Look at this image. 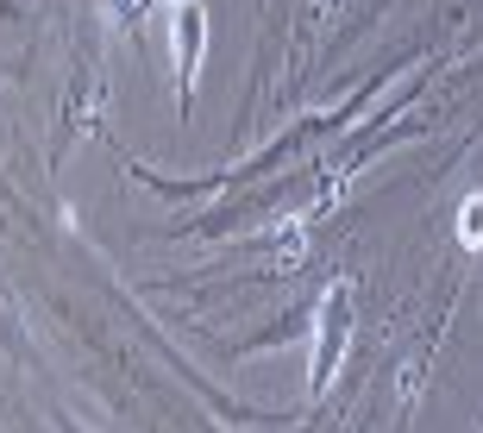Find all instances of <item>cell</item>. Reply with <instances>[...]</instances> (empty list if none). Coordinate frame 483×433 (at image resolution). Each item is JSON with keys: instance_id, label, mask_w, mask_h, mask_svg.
<instances>
[{"instance_id": "1", "label": "cell", "mask_w": 483, "mask_h": 433, "mask_svg": "<svg viewBox=\"0 0 483 433\" xmlns=\"http://www.w3.org/2000/svg\"><path fill=\"white\" fill-rule=\"evenodd\" d=\"M465 232H483V208H471V214H465Z\"/></svg>"}]
</instances>
